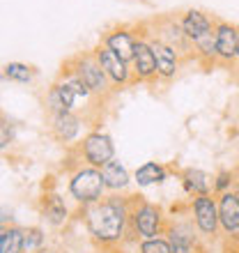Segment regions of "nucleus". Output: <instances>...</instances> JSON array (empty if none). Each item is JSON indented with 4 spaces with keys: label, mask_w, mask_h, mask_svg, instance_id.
I'll return each instance as SVG.
<instances>
[{
    "label": "nucleus",
    "mask_w": 239,
    "mask_h": 253,
    "mask_svg": "<svg viewBox=\"0 0 239 253\" xmlns=\"http://www.w3.org/2000/svg\"><path fill=\"white\" fill-rule=\"evenodd\" d=\"M101 175H104L108 193H126V189L131 187V182H133V173H129V168L118 157L101 168Z\"/></svg>",
    "instance_id": "obj_21"
},
{
    "label": "nucleus",
    "mask_w": 239,
    "mask_h": 253,
    "mask_svg": "<svg viewBox=\"0 0 239 253\" xmlns=\"http://www.w3.org/2000/svg\"><path fill=\"white\" fill-rule=\"evenodd\" d=\"M145 26V23H143ZM145 37L150 40V46L154 51V58H157V79L163 81V83H170L179 74V67H182V55L175 51L173 46L163 44L161 40L152 37L147 33V26H145Z\"/></svg>",
    "instance_id": "obj_15"
},
{
    "label": "nucleus",
    "mask_w": 239,
    "mask_h": 253,
    "mask_svg": "<svg viewBox=\"0 0 239 253\" xmlns=\"http://www.w3.org/2000/svg\"><path fill=\"white\" fill-rule=\"evenodd\" d=\"M214 37H216V55H219V65L233 69L239 60V26L216 19Z\"/></svg>",
    "instance_id": "obj_13"
},
{
    "label": "nucleus",
    "mask_w": 239,
    "mask_h": 253,
    "mask_svg": "<svg viewBox=\"0 0 239 253\" xmlns=\"http://www.w3.org/2000/svg\"><path fill=\"white\" fill-rule=\"evenodd\" d=\"M83 126H85V118H80L74 111L48 115V133H51V138L65 147L74 145V143H80V138L85 136Z\"/></svg>",
    "instance_id": "obj_12"
},
{
    "label": "nucleus",
    "mask_w": 239,
    "mask_h": 253,
    "mask_svg": "<svg viewBox=\"0 0 239 253\" xmlns=\"http://www.w3.org/2000/svg\"><path fill=\"white\" fill-rule=\"evenodd\" d=\"M133 253H170V242L166 235L150 237V240H138L133 244Z\"/></svg>",
    "instance_id": "obj_25"
},
{
    "label": "nucleus",
    "mask_w": 239,
    "mask_h": 253,
    "mask_svg": "<svg viewBox=\"0 0 239 253\" xmlns=\"http://www.w3.org/2000/svg\"><path fill=\"white\" fill-rule=\"evenodd\" d=\"M0 253H26L23 251V226L9 223L0 228Z\"/></svg>",
    "instance_id": "obj_23"
},
{
    "label": "nucleus",
    "mask_w": 239,
    "mask_h": 253,
    "mask_svg": "<svg viewBox=\"0 0 239 253\" xmlns=\"http://www.w3.org/2000/svg\"><path fill=\"white\" fill-rule=\"evenodd\" d=\"M69 205H67V200L55 191H46L44 196L40 198V216L41 221L46 223L48 228H62L67 226V221H69Z\"/></svg>",
    "instance_id": "obj_17"
},
{
    "label": "nucleus",
    "mask_w": 239,
    "mask_h": 253,
    "mask_svg": "<svg viewBox=\"0 0 239 253\" xmlns=\"http://www.w3.org/2000/svg\"><path fill=\"white\" fill-rule=\"evenodd\" d=\"M189 214L196 230L205 242H214L221 235V219H219V198L209 196H196L189 200Z\"/></svg>",
    "instance_id": "obj_7"
},
{
    "label": "nucleus",
    "mask_w": 239,
    "mask_h": 253,
    "mask_svg": "<svg viewBox=\"0 0 239 253\" xmlns=\"http://www.w3.org/2000/svg\"><path fill=\"white\" fill-rule=\"evenodd\" d=\"M0 223H2V226H9V223H14V221H12V210L7 212L5 205H2V216H0Z\"/></svg>",
    "instance_id": "obj_28"
},
{
    "label": "nucleus",
    "mask_w": 239,
    "mask_h": 253,
    "mask_svg": "<svg viewBox=\"0 0 239 253\" xmlns=\"http://www.w3.org/2000/svg\"><path fill=\"white\" fill-rule=\"evenodd\" d=\"M168 216L159 203L131 196V216H129V230H131V244L138 240H150L166 233Z\"/></svg>",
    "instance_id": "obj_3"
},
{
    "label": "nucleus",
    "mask_w": 239,
    "mask_h": 253,
    "mask_svg": "<svg viewBox=\"0 0 239 253\" xmlns=\"http://www.w3.org/2000/svg\"><path fill=\"white\" fill-rule=\"evenodd\" d=\"M228 244H233V247H237V251H239V237H237V240H228Z\"/></svg>",
    "instance_id": "obj_30"
},
{
    "label": "nucleus",
    "mask_w": 239,
    "mask_h": 253,
    "mask_svg": "<svg viewBox=\"0 0 239 253\" xmlns=\"http://www.w3.org/2000/svg\"><path fill=\"white\" fill-rule=\"evenodd\" d=\"M233 72H235V74H237V76H239V60H237V65L233 67Z\"/></svg>",
    "instance_id": "obj_31"
},
{
    "label": "nucleus",
    "mask_w": 239,
    "mask_h": 253,
    "mask_svg": "<svg viewBox=\"0 0 239 253\" xmlns=\"http://www.w3.org/2000/svg\"><path fill=\"white\" fill-rule=\"evenodd\" d=\"M179 21H182V28H184L186 37L191 40V44L216 30V19L209 16L207 12H202V9H198V7L184 9V12L179 14Z\"/></svg>",
    "instance_id": "obj_16"
},
{
    "label": "nucleus",
    "mask_w": 239,
    "mask_h": 253,
    "mask_svg": "<svg viewBox=\"0 0 239 253\" xmlns=\"http://www.w3.org/2000/svg\"><path fill=\"white\" fill-rule=\"evenodd\" d=\"M92 51H94V55H97V60H99L101 69L106 72V76H108V81H111L113 90H122V87H129V85L136 83L131 62L122 60L115 51H111V48H108L106 44H101V42L92 48Z\"/></svg>",
    "instance_id": "obj_10"
},
{
    "label": "nucleus",
    "mask_w": 239,
    "mask_h": 253,
    "mask_svg": "<svg viewBox=\"0 0 239 253\" xmlns=\"http://www.w3.org/2000/svg\"><path fill=\"white\" fill-rule=\"evenodd\" d=\"M131 69H133V79L136 83H154L157 79V58H154V51L150 46V40L145 37V26L140 23V40L136 44V51H133L131 58Z\"/></svg>",
    "instance_id": "obj_14"
},
{
    "label": "nucleus",
    "mask_w": 239,
    "mask_h": 253,
    "mask_svg": "<svg viewBox=\"0 0 239 253\" xmlns=\"http://www.w3.org/2000/svg\"><path fill=\"white\" fill-rule=\"evenodd\" d=\"M147 26V33L161 40L163 44L168 46H173L179 55H182V60H189V58H196L193 55V44L191 40L186 37L184 28H182V21H179V14H161L157 19H152Z\"/></svg>",
    "instance_id": "obj_6"
},
{
    "label": "nucleus",
    "mask_w": 239,
    "mask_h": 253,
    "mask_svg": "<svg viewBox=\"0 0 239 253\" xmlns=\"http://www.w3.org/2000/svg\"><path fill=\"white\" fill-rule=\"evenodd\" d=\"M237 175L233 170H219V173L214 175V196H221V193H228V191H235L237 187V180H235Z\"/></svg>",
    "instance_id": "obj_26"
},
{
    "label": "nucleus",
    "mask_w": 239,
    "mask_h": 253,
    "mask_svg": "<svg viewBox=\"0 0 239 253\" xmlns=\"http://www.w3.org/2000/svg\"><path fill=\"white\" fill-rule=\"evenodd\" d=\"M37 76V67L28 65V62L12 60L2 67V79L9 83H19V85H30Z\"/></svg>",
    "instance_id": "obj_22"
},
{
    "label": "nucleus",
    "mask_w": 239,
    "mask_h": 253,
    "mask_svg": "<svg viewBox=\"0 0 239 253\" xmlns=\"http://www.w3.org/2000/svg\"><path fill=\"white\" fill-rule=\"evenodd\" d=\"M65 67L72 69V72L90 87V92H92L97 99H106V97H111V94L115 92L92 48H90V51H79V53H74L72 58H67Z\"/></svg>",
    "instance_id": "obj_5"
},
{
    "label": "nucleus",
    "mask_w": 239,
    "mask_h": 253,
    "mask_svg": "<svg viewBox=\"0 0 239 253\" xmlns=\"http://www.w3.org/2000/svg\"><path fill=\"white\" fill-rule=\"evenodd\" d=\"M14 140H16V125L9 122L7 118H2V125H0V150L7 152L14 145Z\"/></svg>",
    "instance_id": "obj_27"
},
{
    "label": "nucleus",
    "mask_w": 239,
    "mask_h": 253,
    "mask_svg": "<svg viewBox=\"0 0 239 253\" xmlns=\"http://www.w3.org/2000/svg\"><path fill=\"white\" fill-rule=\"evenodd\" d=\"M219 198V219H221V235L226 240L239 237V193L228 191L216 196Z\"/></svg>",
    "instance_id": "obj_18"
},
{
    "label": "nucleus",
    "mask_w": 239,
    "mask_h": 253,
    "mask_svg": "<svg viewBox=\"0 0 239 253\" xmlns=\"http://www.w3.org/2000/svg\"><path fill=\"white\" fill-rule=\"evenodd\" d=\"M94 99H97V97L90 92V87H87L72 69H67V67L62 65L58 76H55V81L46 87L44 108H46L48 115L67 113V111L79 113V108L83 106V104H90V101H94Z\"/></svg>",
    "instance_id": "obj_2"
},
{
    "label": "nucleus",
    "mask_w": 239,
    "mask_h": 253,
    "mask_svg": "<svg viewBox=\"0 0 239 253\" xmlns=\"http://www.w3.org/2000/svg\"><path fill=\"white\" fill-rule=\"evenodd\" d=\"M177 177H179V184H182L184 193L191 196V198L214 193V175H209L207 170H202V168L186 166L177 173Z\"/></svg>",
    "instance_id": "obj_19"
},
{
    "label": "nucleus",
    "mask_w": 239,
    "mask_h": 253,
    "mask_svg": "<svg viewBox=\"0 0 239 253\" xmlns=\"http://www.w3.org/2000/svg\"><path fill=\"white\" fill-rule=\"evenodd\" d=\"M67 193H69V198L79 205V210L104 200L108 196V189H106V182H104V175H101V168L79 164V166L69 173Z\"/></svg>",
    "instance_id": "obj_4"
},
{
    "label": "nucleus",
    "mask_w": 239,
    "mask_h": 253,
    "mask_svg": "<svg viewBox=\"0 0 239 253\" xmlns=\"http://www.w3.org/2000/svg\"><path fill=\"white\" fill-rule=\"evenodd\" d=\"M140 26H131V23H118V26L104 30L99 37L101 44H106L111 51L122 58V60L131 62L133 51H136V44L140 40Z\"/></svg>",
    "instance_id": "obj_11"
},
{
    "label": "nucleus",
    "mask_w": 239,
    "mask_h": 253,
    "mask_svg": "<svg viewBox=\"0 0 239 253\" xmlns=\"http://www.w3.org/2000/svg\"><path fill=\"white\" fill-rule=\"evenodd\" d=\"M37 253H60L58 249H53V247H44L41 251H37Z\"/></svg>",
    "instance_id": "obj_29"
},
{
    "label": "nucleus",
    "mask_w": 239,
    "mask_h": 253,
    "mask_svg": "<svg viewBox=\"0 0 239 253\" xmlns=\"http://www.w3.org/2000/svg\"><path fill=\"white\" fill-rule=\"evenodd\" d=\"M44 247H48V235L46 228L41 226H23V251L37 253Z\"/></svg>",
    "instance_id": "obj_24"
},
{
    "label": "nucleus",
    "mask_w": 239,
    "mask_h": 253,
    "mask_svg": "<svg viewBox=\"0 0 239 253\" xmlns=\"http://www.w3.org/2000/svg\"><path fill=\"white\" fill-rule=\"evenodd\" d=\"M80 221L87 230V237L101 251H118L131 244L129 216H131V196L108 193L94 205L80 207Z\"/></svg>",
    "instance_id": "obj_1"
},
{
    "label": "nucleus",
    "mask_w": 239,
    "mask_h": 253,
    "mask_svg": "<svg viewBox=\"0 0 239 253\" xmlns=\"http://www.w3.org/2000/svg\"><path fill=\"white\" fill-rule=\"evenodd\" d=\"M163 235L170 242V253H207V244L193 226L191 214L182 216V219L168 216V226Z\"/></svg>",
    "instance_id": "obj_9"
},
{
    "label": "nucleus",
    "mask_w": 239,
    "mask_h": 253,
    "mask_svg": "<svg viewBox=\"0 0 239 253\" xmlns=\"http://www.w3.org/2000/svg\"><path fill=\"white\" fill-rule=\"evenodd\" d=\"M76 152H79L83 164L94 166V168H104L108 161L115 159V140L106 129L94 126V129H90V131L80 138Z\"/></svg>",
    "instance_id": "obj_8"
},
{
    "label": "nucleus",
    "mask_w": 239,
    "mask_h": 253,
    "mask_svg": "<svg viewBox=\"0 0 239 253\" xmlns=\"http://www.w3.org/2000/svg\"><path fill=\"white\" fill-rule=\"evenodd\" d=\"M170 177V168L161 161H145L133 170V184L138 189H150L159 187Z\"/></svg>",
    "instance_id": "obj_20"
}]
</instances>
